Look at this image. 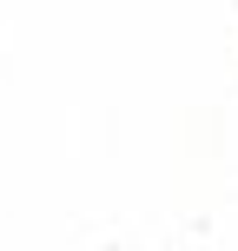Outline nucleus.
Instances as JSON below:
<instances>
[]
</instances>
